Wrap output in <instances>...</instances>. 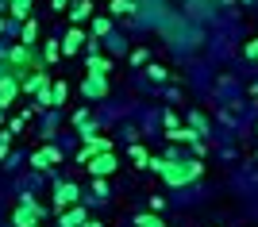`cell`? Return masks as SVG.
<instances>
[{
	"mask_svg": "<svg viewBox=\"0 0 258 227\" xmlns=\"http://www.w3.org/2000/svg\"><path fill=\"white\" fill-rule=\"evenodd\" d=\"M151 170L158 173L170 189H181V185H193V181L205 177V162H185V158H173V154L151 158Z\"/></svg>",
	"mask_w": 258,
	"mask_h": 227,
	"instance_id": "cell-1",
	"label": "cell"
},
{
	"mask_svg": "<svg viewBox=\"0 0 258 227\" xmlns=\"http://www.w3.org/2000/svg\"><path fill=\"white\" fill-rule=\"evenodd\" d=\"M43 216H46V208L35 204L31 196H23L20 204H16V212H12V223H16V227H39Z\"/></svg>",
	"mask_w": 258,
	"mask_h": 227,
	"instance_id": "cell-2",
	"label": "cell"
},
{
	"mask_svg": "<svg viewBox=\"0 0 258 227\" xmlns=\"http://www.w3.org/2000/svg\"><path fill=\"white\" fill-rule=\"evenodd\" d=\"M74 204H81V189L74 181H58L54 185V208L58 212H70Z\"/></svg>",
	"mask_w": 258,
	"mask_h": 227,
	"instance_id": "cell-3",
	"label": "cell"
},
{
	"mask_svg": "<svg viewBox=\"0 0 258 227\" xmlns=\"http://www.w3.org/2000/svg\"><path fill=\"white\" fill-rule=\"evenodd\" d=\"M20 93H23V81H20V77H12L8 69H4V73H0V108H8Z\"/></svg>",
	"mask_w": 258,
	"mask_h": 227,
	"instance_id": "cell-4",
	"label": "cell"
},
{
	"mask_svg": "<svg viewBox=\"0 0 258 227\" xmlns=\"http://www.w3.org/2000/svg\"><path fill=\"white\" fill-rule=\"evenodd\" d=\"M81 93H85L89 100L108 97V77H104V73H89V77H85V85H81Z\"/></svg>",
	"mask_w": 258,
	"mask_h": 227,
	"instance_id": "cell-5",
	"label": "cell"
},
{
	"mask_svg": "<svg viewBox=\"0 0 258 227\" xmlns=\"http://www.w3.org/2000/svg\"><path fill=\"white\" fill-rule=\"evenodd\" d=\"M58 162H62V150H58V146H43V150L31 154L35 170H50V166H58Z\"/></svg>",
	"mask_w": 258,
	"mask_h": 227,
	"instance_id": "cell-6",
	"label": "cell"
},
{
	"mask_svg": "<svg viewBox=\"0 0 258 227\" xmlns=\"http://www.w3.org/2000/svg\"><path fill=\"white\" fill-rule=\"evenodd\" d=\"M89 173H93V177H112V173H116V154H97V158L89 162Z\"/></svg>",
	"mask_w": 258,
	"mask_h": 227,
	"instance_id": "cell-7",
	"label": "cell"
},
{
	"mask_svg": "<svg viewBox=\"0 0 258 227\" xmlns=\"http://www.w3.org/2000/svg\"><path fill=\"white\" fill-rule=\"evenodd\" d=\"M85 223H89V216H85L81 204H74L70 212H62V227H85Z\"/></svg>",
	"mask_w": 258,
	"mask_h": 227,
	"instance_id": "cell-8",
	"label": "cell"
},
{
	"mask_svg": "<svg viewBox=\"0 0 258 227\" xmlns=\"http://www.w3.org/2000/svg\"><path fill=\"white\" fill-rule=\"evenodd\" d=\"M85 69H89V73H108V69H112V58H104V54L93 50V54L85 58Z\"/></svg>",
	"mask_w": 258,
	"mask_h": 227,
	"instance_id": "cell-9",
	"label": "cell"
},
{
	"mask_svg": "<svg viewBox=\"0 0 258 227\" xmlns=\"http://www.w3.org/2000/svg\"><path fill=\"white\" fill-rule=\"evenodd\" d=\"M81 43H85V31H77V27H74V31L66 35V43H62V54H66V58L77 54V50H81Z\"/></svg>",
	"mask_w": 258,
	"mask_h": 227,
	"instance_id": "cell-10",
	"label": "cell"
},
{
	"mask_svg": "<svg viewBox=\"0 0 258 227\" xmlns=\"http://www.w3.org/2000/svg\"><path fill=\"white\" fill-rule=\"evenodd\" d=\"M189 127H193L197 135H201V139H208V135H212V127H208V119L201 116L197 108H189Z\"/></svg>",
	"mask_w": 258,
	"mask_h": 227,
	"instance_id": "cell-11",
	"label": "cell"
},
{
	"mask_svg": "<svg viewBox=\"0 0 258 227\" xmlns=\"http://www.w3.org/2000/svg\"><path fill=\"white\" fill-rule=\"evenodd\" d=\"M12 20H31V0H8Z\"/></svg>",
	"mask_w": 258,
	"mask_h": 227,
	"instance_id": "cell-12",
	"label": "cell"
},
{
	"mask_svg": "<svg viewBox=\"0 0 258 227\" xmlns=\"http://www.w3.org/2000/svg\"><path fill=\"white\" fill-rule=\"evenodd\" d=\"M35 39H39V20H23V35H20V43H23V46H35Z\"/></svg>",
	"mask_w": 258,
	"mask_h": 227,
	"instance_id": "cell-13",
	"label": "cell"
},
{
	"mask_svg": "<svg viewBox=\"0 0 258 227\" xmlns=\"http://www.w3.org/2000/svg\"><path fill=\"white\" fill-rule=\"evenodd\" d=\"M131 223H135V227H166V223H162V216H158V212H139V216L131 219Z\"/></svg>",
	"mask_w": 258,
	"mask_h": 227,
	"instance_id": "cell-14",
	"label": "cell"
},
{
	"mask_svg": "<svg viewBox=\"0 0 258 227\" xmlns=\"http://www.w3.org/2000/svg\"><path fill=\"white\" fill-rule=\"evenodd\" d=\"M89 12H93V4H89V0H77L74 8H70V20L81 23V20H89Z\"/></svg>",
	"mask_w": 258,
	"mask_h": 227,
	"instance_id": "cell-15",
	"label": "cell"
},
{
	"mask_svg": "<svg viewBox=\"0 0 258 227\" xmlns=\"http://www.w3.org/2000/svg\"><path fill=\"white\" fill-rule=\"evenodd\" d=\"M43 58L46 62H58V58H62V43H58V39H46L43 43Z\"/></svg>",
	"mask_w": 258,
	"mask_h": 227,
	"instance_id": "cell-16",
	"label": "cell"
},
{
	"mask_svg": "<svg viewBox=\"0 0 258 227\" xmlns=\"http://www.w3.org/2000/svg\"><path fill=\"white\" fill-rule=\"evenodd\" d=\"M66 97H70V85H66V81H54V108L66 104Z\"/></svg>",
	"mask_w": 258,
	"mask_h": 227,
	"instance_id": "cell-17",
	"label": "cell"
},
{
	"mask_svg": "<svg viewBox=\"0 0 258 227\" xmlns=\"http://www.w3.org/2000/svg\"><path fill=\"white\" fill-rule=\"evenodd\" d=\"M112 16H135V4H127V0H112Z\"/></svg>",
	"mask_w": 258,
	"mask_h": 227,
	"instance_id": "cell-18",
	"label": "cell"
},
{
	"mask_svg": "<svg viewBox=\"0 0 258 227\" xmlns=\"http://www.w3.org/2000/svg\"><path fill=\"white\" fill-rule=\"evenodd\" d=\"M112 31V20H93V39H104Z\"/></svg>",
	"mask_w": 258,
	"mask_h": 227,
	"instance_id": "cell-19",
	"label": "cell"
},
{
	"mask_svg": "<svg viewBox=\"0 0 258 227\" xmlns=\"http://www.w3.org/2000/svg\"><path fill=\"white\" fill-rule=\"evenodd\" d=\"M131 162L135 166H151V154L143 150V146H131Z\"/></svg>",
	"mask_w": 258,
	"mask_h": 227,
	"instance_id": "cell-20",
	"label": "cell"
},
{
	"mask_svg": "<svg viewBox=\"0 0 258 227\" xmlns=\"http://www.w3.org/2000/svg\"><path fill=\"white\" fill-rule=\"evenodd\" d=\"M147 77H151V81H166L170 73H166V65H158V62H154V65H147Z\"/></svg>",
	"mask_w": 258,
	"mask_h": 227,
	"instance_id": "cell-21",
	"label": "cell"
},
{
	"mask_svg": "<svg viewBox=\"0 0 258 227\" xmlns=\"http://www.w3.org/2000/svg\"><path fill=\"white\" fill-rule=\"evenodd\" d=\"M39 108H54V85L39 93Z\"/></svg>",
	"mask_w": 258,
	"mask_h": 227,
	"instance_id": "cell-22",
	"label": "cell"
},
{
	"mask_svg": "<svg viewBox=\"0 0 258 227\" xmlns=\"http://www.w3.org/2000/svg\"><path fill=\"white\" fill-rule=\"evenodd\" d=\"M147 204H151V212H158V216H162V208H166V196H158V193H154L151 200H147Z\"/></svg>",
	"mask_w": 258,
	"mask_h": 227,
	"instance_id": "cell-23",
	"label": "cell"
},
{
	"mask_svg": "<svg viewBox=\"0 0 258 227\" xmlns=\"http://www.w3.org/2000/svg\"><path fill=\"white\" fill-rule=\"evenodd\" d=\"M131 65H147V50H143V46H139V50H131Z\"/></svg>",
	"mask_w": 258,
	"mask_h": 227,
	"instance_id": "cell-24",
	"label": "cell"
},
{
	"mask_svg": "<svg viewBox=\"0 0 258 227\" xmlns=\"http://www.w3.org/2000/svg\"><path fill=\"white\" fill-rule=\"evenodd\" d=\"M173 127H181V119H177V112H166V131H173Z\"/></svg>",
	"mask_w": 258,
	"mask_h": 227,
	"instance_id": "cell-25",
	"label": "cell"
},
{
	"mask_svg": "<svg viewBox=\"0 0 258 227\" xmlns=\"http://www.w3.org/2000/svg\"><path fill=\"white\" fill-rule=\"evenodd\" d=\"M247 58H254V62H258V39H250V43H247Z\"/></svg>",
	"mask_w": 258,
	"mask_h": 227,
	"instance_id": "cell-26",
	"label": "cell"
},
{
	"mask_svg": "<svg viewBox=\"0 0 258 227\" xmlns=\"http://www.w3.org/2000/svg\"><path fill=\"white\" fill-rule=\"evenodd\" d=\"M66 4H70V0H54V12H62V8H66Z\"/></svg>",
	"mask_w": 258,
	"mask_h": 227,
	"instance_id": "cell-27",
	"label": "cell"
},
{
	"mask_svg": "<svg viewBox=\"0 0 258 227\" xmlns=\"http://www.w3.org/2000/svg\"><path fill=\"white\" fill-rule=\"evenodd\" d=\"M85 227H104V223H100V219H89V223Z\"/></svg>",
	"mask_w": 258,
	"mask_h": 227,
	"instance_id": "cell-28",
	"label": "cell"
},
{
	"mask_svg": "<svg viewBox=\"0 0 258 227\" xmlns=\"http://www.w3.org/2000/svg\"><path fill=\"white\" fill-rule=\"evenodd\" d=\"M0 35H4V20H0Z\"/></svg>",
	"mask_w": 258,
	"mask_h": 227,
	"instance_id": "cell-29",
	"label": "cell"
},
{
	"mask_svg": "<svg viewBox=\"0 0 258 227\" xmlns=\"http://www.w3.org/2000/svg\"><path fill=\"white\" fill-rule=\"evenodd\" d=\"M0 123H4V108H0Z\"/></svg>",
	"mask_w": 258,
	"mask_h": 227,
	"instance_id": "cell-30",
	"label": "cell"
},
{
	"mask_svg": "<svg viewBox=\"0 0 258 227\" xmlns=\"http://www.w3.org/2000/svg\"><path fill=\"white\" fill-rule=\"evenodd\" d=\"M247 4H250V0H247Z\"/></svg>",
	"mask_w": 258,
	"mask_h": 227,
	"instance_id": "cell-31",
	"label": "cell"
}]
</instances>
